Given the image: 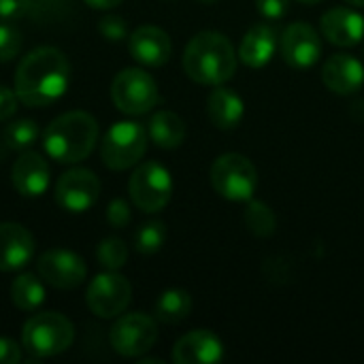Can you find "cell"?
I'll return each instance as SVG.
<instances>
[{"label":"cell","mask_w":364,"mask_h":364,"mask_svg":"<svg viewBox=\"0 0 364 364\" xmlns=\"http://www.w3.org/2000/svg\"><path fill=\"white\" fill-rule=\"evenodd\" d=\"M70 64L55 47H38L21 58L15 73V94L26 107H47L68 87Z\"/></svg>","instance_id":"1"},{"label":"cell","mask_w":364,"mask_h":364,"mask_svg":"<svg viewBox=\"0 0 364 364\" xmlns=\"http://www.w3.org/2000/svg\"><path fill=\"white\" fill-rule=\"evenodd\" d=\"M237 53L222 32H198L183 51L186 75L200 85H222L237 70Z\"/></svg>","instance_id":"2"},{"label":"cell","mask_w":364,"mask_h":364,"mask_svg":"<svg viewBox=\"0 0 364 364\" xmlns=\"http://www.w3.org/2000/svg\"><path fill=\"white\" fill-rule=\"evenodd\" d=\"M98 141V124L85 111H68L58 115L43 132L45 154L60 164H77L85 160Z\"/></svg>","instance_id":"3"},{"label":"cell","mask_w":364,"mask_h":364,"mask_svg":"<svg viewBox=\"0 0 364 364\" xmlns=\"http://www.w3.org/2000/svg\"><path fill=\"white\" fill-rule=\"evenodd\" d=\"M75 326L58 311H43L32 316L21 331V346L34 358H51L73 346Z\"/></svg>","instance_id":"4"},{"label":"cell","mask_w":364,"mask_h":364,"mask_svg":"<svg viewBox=\"0 0 364 364\" xmlns=\"http://www.w3.org/2000/svg\"><path fill=\"white\" fill-rule=\"evenodd\" d=\"M213 190L226 200H252L258 188V171L250 158L241 154L220 156L209 171Z\"/></svg>","instance_id":"5"},{"label":"cell","mask_w":364,"mask_h":364,"mask_svg":"<svg viewBox=\"0 0 364 364\" xmlns=\"http://www.w3.org/2000/svg\"><path fill=\"white\" fill-rule=\"evenodd\" d=\"M147 151V132L136 122L113 124L100 143V158L111 171H126L134 166Z\"/></svg>","instance_id":"6"},{"label":"cell","mask_w":364,"mask_h":364,"mask_svg":"<svg viewBox=\"0 0 364 364\" xmlns=\"http://www.w3.org/2000/svg\"><path fill=\"white\" fill-rule=\"evenodd\" d=\"M111 100L126 115H143L158 105L160 94L151 75L141 68H124L111 83Z\"/></svg>","instance_id":"7"},{"label":"cell","mask_w":364,"mask_h":364,"mask_svg":"<svg viewBox=\"0 0 364 364\" xmlns=\"http://www.w3.org/2000/svg\"><path fill=\"white\" fill-rule=\"evenodd\" d=\"M128 194L134 207H139L141 211L145 213L162 211L173 196L171 173L158 162H145L132 173L128 181Z\"/></svg>","instance_id":"8"},{"label":"cell","mask_w":364,"mask_h":364,"mask_svg":"<svg viewBox=\"0 0 364 364\" xmlns=\"http://www.w3.org/2000/svg\"><path fill=\"white\" fill-rule=\"evenodd\" d=\"M130 299H132V286L117 271L96 275L85 292L90 311L105 320L122 316L130 305Z\"/></svg>","instance_id":"9"},{"label":"cell","mask_w":364,"mask_h":364,"mask_svg":"<svg viewBox=\"0 0 364 364\" xmlns=\"http://www.w3.org/2000/svg\"><path fill=\"white\" fill-rule=\"evenodd\" d=\"M158 339L156 322L145 314L119 316L109 333L111 348L126 358H139L147 354Z\"/></svg>","instance_id":"10"},{"label":"cell","mask_w":364,"mask_h":364,"mask_svg":"<svg viewBox=\"0 0 364 364\" xmlns=\"http://www.w3.org/2000/svg\"><path fill=\"white\" fill-rule=\"evenodd\" d=\"M55 203L68 213H85L100 196V181L90 168H70L55 183Z\"/></svg>","instance_id":"11"},{"label":"cell","mask_w":364,"mask_h":364,"mask_svg":"<svg viewBox=\"0 0 364 364\" xmlns=\"http://www.w3.org/2000/svg\"><path fill=\"white\" fill-rule=\"evenodd\" d=\"M36 271L43 282H47L49 286L58 290H73L81 286L87 275L83 260L75 252H68V250L45 252L36 262Z\"/></svg>","instance_id":"12"},{"label":"cell","mask_w":364,"mask_h":364,"mask_svg":"<svg viewBox=\"0 0 364 364\" xmlns=\"http://www.w3.org/2000/svg\"><path fill=\"white\" fill-rule=\"evenodd\" d=\"M282 58L292 68H309L322 55V41L307 21L290 23L279 38Z\"/></svg>","instance_id":"13"},{"label":"cell","mask_w":364,"mask_h":364,"mask_svg":"<svg viewBox=\"0 0 364 364\" xmlns=\"http://www.w3.org/2000/svg\"><path fill=\"white\" fill-rule=\"evenodd\" d=\"M130 55L143 66H164L171 60V36L158 26H139L128 38Z\"/></svg>","instance_id":"14"},{"label":"cell","mask_w":364,"mask_h":364,"mask_svg":"<svg viewBox=\"0 0 364 364\" xmlns=\"http://www.w3.org/2000/svg\"><path fill=\"white\" fill-rule=\"evenodd\" d=\"M224 358V346L211 331H192L183 335L173 348V360L177 364H215Z\"/></svg>","instance_id":"15"},{"label":"cell","mask_w":364,"mask_h":364,"mask_svg":"<svg viewBox=\"0 0 364 364\" xmlns=\"http://www.w3.org/2000/svg\"><path fill=\"white\" fill-rule=\"evenodd\" d=\"M34 256V237L15 222L0 224V271L11 273L23 269Z\"/></svg>","instance_id":"16"},{"label":"cell","mask_w":364,"mask_h":364,"mask_svg":"<svg viewBox=\"0 0 364 364\" xmlns=\"http://www.w3.org/2000/svg\"><path fill=\"white\" fill-rule=\"evenodd\" d=\"M320 28L326 41L339 47H354L364 36V17L348 6H335L320 19Z\"/></svg>","instance_id":"17"},{"label":"cell","mask_w":364,"mask_h":364,"mask_svg":"<svg viewBox=\"0 0 364 364\" xmlns=\"http://www.w3.org/2000/svg\"><path fill=\"white\" fill-rule=\"evenodd\" d=\"M322 81L331 92H335L339 96L356 94L364 83V66L354 55L335 53L324 62Z\"/></svg>","instance_id":"18"},{"label":"cell","mask_w":364,"mask_h":364,"mask_svg":"<svg viewBox=\"0 0 364 364\" xmlns=\"http://www.w3.org/2000/svg\"><path fill=\"white\" fill-rule=\"evenodd\" d=\"M49 164L36 151H23L13 164V186L26 198H38L49 188Z\"/></svg>","instance_id":"19"},{"label":"cell","mask_w":364,"mask_h":364,"mask_svg":"<svg viewBox=\"0 0 364 364\" xmlns=\"http://www.w3.org/2000/svg\"><path fill=\"white\" fill-rule=\"evenodd\" d=\"M279 49V34L271 23H256L252 26L241 45H239V60L250 68H262L267 66L275 51Z\"/></svg>","instance_id":"20"},{"label":"cell","mask_w":364,"mask_h":364,"mask_svg":"<svg viewBox=\"0 0 364 364\" xmlns=\"http://www.w3.org/2000/svg\"><path fill=\"white\" fill-rule=\"evenodd\" d=\"M207 113L213 126L220 130H232L241 124L245 115V105L235 90L218 87L207 98Z\"/></svg>","instance_id":"21"},{"label":"cell","mask_w":364,"mask_h":364,"mask_svg":"<svg viewBox=\"0 0 364 364\" xmlns=\"http://www.w3.org/2000/svg\"><path fill=\"white\" fill-rule=\"evenodd\" d=\"M149 136L162 149H177L186 139V122L173 111H158L149 122Z\"/></svg>","instance_id":"22"},{"label":"cell","mask_w":364,"mask_h":364,"mask_svg":"<svg viewBox=\"0 0 364 364\" xmlns=\"http://www.w3.org/2000/svg\"><path fill=\"white\" fill-rule=\"evenodd\" d=\"M192 311V296L186 290H166L156 303V318L164 324H179Z\"/></svg>","instance_id":"23"},{"label":"cell","mask_w":364,"mask_h":364,"mask_svg":"<svg viewBox=\"0 0 364 364\" xmlns=\"http://www.w3.org/2000/svg\"><path fill=\"white\" fill-rule=\"evenodd\" d=\"M11 301L21 311H34L45 301V286L38 277L26 273L19 275L11 286Z\"/></svg>","instance_id":"24"},{"label":"cell","mask_w":364,"mask_h":364,"mask_svg":"<svg viewBox=\"0 0 364 364\" xmlns=\"http://www.w3.org/2000/svg\"><path fill=\"white\" fill-rule=\"evenodd\" d=\"M245 226L250 228L252 235L256 237H271L277 228V218L273 213V209L260 200H252L247 211H245Z\"/></svg>","instance_id":"25"},{"label":"cell","mask_w":364,"mask_h":364,"mask_svg":"<svg viewBox=\"0 0 364 364\" xmlns=\"http://www.w3.org/2000/svg\"><path fill=\"white\" fill-rule=\"evenodd\" d=\"M38 139V126L32 119H17L11 122L9 126H4L2 130V143L9 149H17L23 151L28 149L34 141Z\"/></svg>","instance_id":"26"},{"label":"cell","mask_w":364,"mask_h":364,"mask_svg":"<svg viewBox=\"0 0 364 364\" xmlns=\"http://www.w3.org/2000/svg\"><path fill=\"white\" fill-rule=\"evenodd\" d=\"M166 241V226L162 222H147L134 235V247L141 254H156Z\"/></svg>","instance_id":"27"},{"label":"cell","mask_w":364,"mask_h":364,"mask_svg":"<svg viewBox=\"0 0 364 364\" xmlns=\"http://www.w3.org/2000/svg\"><path fill=\"white\" fill-rule=\"evenodd\" d=\"M96 258L107 271H117L128 262V247H126V243L122 239L109 237V239L98 243Z\"/></svg>","instance_id":"28"},{"label":"cell","mask_w":364,"mask_h":364,"mask_svg":"<svg viewBox=\"0 0 364 364\" xmlns=\"http://www.w3.org/2000/svg\"><path fill=\"white\" fill-rule=\"evenodd\" d=\"M19 49H21V34H19V30L11 21L2 19L0 21V62L13 60L19 53Z\"/></svg>","instance_id":"29"},{"label":"cell","mask_w":364,"mask_h":364,"mask_svg":"<svg viewBox=\"0 0 364 364\" xmlns=\"http://www.w3.org/2000/svg\"><path fill=\"white\" fill-rule=\"evenodd\" d=\"M98 32L109 41V43H119L128 36L126 21L117 15H107L98 21Z\"/></svg>","instance_id":"30"},{"label":"cell","mask_w":364,"mask_h":364,"mask_svg":"<svg viewBox=\"0 0 364 364\" xmlns=\"http://www.w3.org/2000/svg\"><path fill=\"white\" fill-rule=\"evenodd\" d=\"M107 220L113 228H124L130 224V207L124 198H113L107 207Z\"/></svg>","instance_id":"31"},{"label":"cell","mask_w":364,"mask_h":364,"mask_svg":"<svg viewBox=\"0 0 364 364\" xmlns=\"http://www.w3.org/2000/svg\"><path fill=\"white\" fill-rule=\"evenodd\" d=\"M32 6V0H0V19H21Z\"/></svg>","instance_id":"32"},{"label":"cell","mask_w":364,"mask_h":364,"mask_svg":"<svg viewBox=\"0 0 364 364\" xmlns=\"http://www.w3.org/2000/svg\"><path fill=\"white\" fill-rule=\"evenodd\" d=\"M258 13L267 19H282L290 11V0H256Z\"/></svg>","instance_id":"33"},{"label":"cell","mask_w":364,"mask_h":364,"mask_svg":"<svg viewBox=\"0 0 364 364\" xmlns=\"http://www.w3.org/2000/svg\"><path fill=\"white\" fill-rule=\"evenodd\" d=\"M17 100H19V98H17V94H15L13 90L0 85V122H4V119H9V117L15 115V111H17Z\"/></svg>","instance_id":"34"},{"label":"cell","mask_w":364,"mask_h":364,"mask_svg":"<svg viewBox=\"0 0 364 364\" xmlns=\"http://www.w3.org/2000/svg\"><path fill=\"white\" fill-rule=\"evenodd\" d=\"M21 360V348L6 337H0V364H17Z\"/></svg>","instance_id":"35"},{"label":"cell","mask_w":364,"mask_h":364,"mask_svg":"<svg viewBox=\"0 0 364 364\" xmlns=\"http://www.w3.org/2000/svg\"><path fill=\"white\" fill-rule=\"evenodd\" d=\"M87 6H92V9H98V11H109V9H113V6H117V4H122L124 0H83Z\"/></svg>","instance_id":"36"},{"label":"cell","mask_w":364,"mask_h":364,"mask_svg":"<svg viewBox=\"0 0 364 364\" xmlns=\"http://www.w3.org/2000/svg\"><path fill=\"white\" fill-rule=\"evenodd\" d=\"M352 6H364V0H348Z\"/></svg>","instance_id":"37"},{"label":"cell","mask_w":364,"mask_h":364,"mask_svg":"<svg viewBox=\"0 0 364 364\" xmlns=\"http://www.w3.org/2000/svg\"><path fill=\"white\" fill-rule=\"evenodd\" d=\"M299 2H303V4H318V2H322V0H299Z\"/></svg>","instance_id":"38"},{"label":"cell","mask_w":364,"mask_h":364,"mask_svg":"<svg viewBox=\"0 0 364 364\" xmlns=\"http://www.w3.org/2000/svg\"><path fill=\"white\" fill-rule=\"evenodd\" d=\"M198 2H203V4H213V2H218V0H198Z\"/></svg>","instance_id":"39"}]
</instances>
